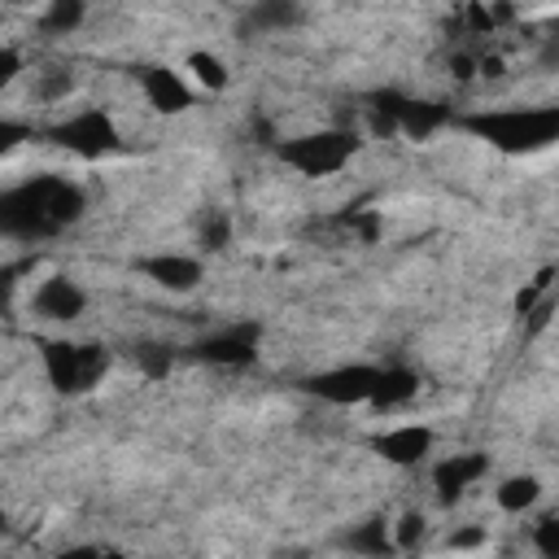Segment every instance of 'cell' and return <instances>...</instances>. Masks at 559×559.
Masks as SVG:
<instances>
[{"mask_svg": "<svg viewBox=\"0 0 559 559\" xmlns=\"http://www.w3.org/2000/svg\"><path fill=\"white\" fill-rule=\"evenodd\" d=\"M87 210V197L79 183L61 175H35L17 188L0 192V236L13 240H44L70 227Z\"/></svg>", "mask_w": 559, "mask_h": 559, "instance_id": "6da1fadb", "label": "cell"}, {"mask_svg": "<svg viewBox=\"0 0 559 559\" xmlns=\"http://www.w3.org/2000/svg\"><path fill=\"white\" fill-rule=\"evenodd\" d=\"M459 127H467L472 135L489 140L502 153H537L550 148L559 140V109L542 105V109H485V114H463Z\"/></svg>", "mask_w": 559, "mask_h": 559, "instance_id": "7a4b0ae2", "label": "cell"}, {"mask_svg": "<svg viewBox=\"0 0 559 559\" xmlns=\"http://www.w3.org/2000/svg\"><path fill=\"white\" fill-rule=\"evenodd\" d=\"M367 118H371V131H384V135H389V131H406V135L424 140V135H432L437 127L450 122V109L384 87V92H371V96H367Z\"/></svg>", "mask_w": 559, "mask_h": 559, "instance_id": "3957f363", "label": "cell"}, {"mask_svg": "<svg viewBox=\"0 0 559 559\" xmlns=\"http://www.w3.org/2000/svg\"><path fill=\"white\" fill-rule=\"evenodd\" d=\"M275 153H280V162H288V166L301 170V175H336V170L358 153V135L345 131V127L310 131V135L284 140Z\"/></svg>", "mask_w": 559, "mask_h": 559, "instance_id": "277c9868", "label": "cell"}, {"mask_svg": "<svg viewBox=\"0 0 559 559\" xmlns=\"http://www.w3.org/2000/svg\"><path fill=\"white\" fill-rule=\"evenodd\" d=\"M105 349L96 345H70V341H48L44 345V371L57 393H83L100 380L105 371Z\"/></svg>", "mask_w": 559, "mask_h": 559, "instance_id": "5b68a950", "label": "cell"}, {"mask_svg": "<svg viewBox=\"0 0 559 559\" xmlns=\"http://www.w3.org/2000/svg\"><path fill=\"white\" fill-rule=\"evenodd\" d=\"M48 135H52V144H61V148H70L79 157H105V153H114L122 144L118 127H114V118L105 109H83V114L57 122Z\"/></svg>", "mask_w": 559, "mask_h": 559, "instance_id": "8992f818", "label": "cell"}, {"mask_svg": "<svg viewBox=\"0 0 559 559\" xmlns=\"http://www.w3.org/2000/svg\"><path fill=\"white\" fill-rule=\"evenodd\" d=\"M376 376L380 367H367V362H354V367H332V371H319L310 376L301 389L319 402H332V406H358V402H371L376 393Z\"/></svg>", "mask_w": 559, "mask_h": 559, "instance_id": "52a82bcc", "label": "cell"}, {"mask_svg": "<svg viewBox=\"0 0 559 559\" xmlns=\"http://www.w3.org/2000/svg\"><path fill=\"white\" fill-rule=\"evenodd\" d=\"M258 336L262 328L258 323H231L223 332H210L192 345V358L210 362V367H249L253 354H258Z\"/></svg>", "mask_w": 559, "mask_h": 559, "instance_id": "ba28073f", "label": "cell"}, {"mask_svg": "<svg viewBox=\"0 0 559 559\" xmlns=\"http://www.w3.org/2000/svg\"><path fill=\"white\" fill-rule=\"evenodd\" d=\"M135 74H140V87H144V96H148V105L157 114H183L192 105V87L179 79V70H170V66H140Z\"/></svg>", "mask_w": 559, "mask_h": 559, "instance_id": "9c48e42d", "label": "cell"}, {"mask_svg": "<svg viewBox=\"0 0 559 559\" xmlns=\"http://www.w3.org/2000/svg\"><path fill=\"white\" fill-rule=\"evenodd\" d=\"M83 306H87V293H83L70 275H48V280L35 288V310H39L44 319H52V323L79 319Z\"/></svg>", "mask_w": 559, "mask_h": 559, "instance_id": "30bf717a", "label": "cell"}, {"mask_svg": "<svg viewBox=\"0 0 559 559\" xmlns=\"http://www.w3.org/2000/svg\"><path fill=\"white\" fill-rule=\"evenodd\" d=\"M489 472V459L485 454H450V459H441L437 467H432V485H437V498L441 502H454L463 489H472L480 476Z\"/></svg>", "mask_w": 559, "mask_h": 559, "instance_id": "8fae6325", "label": "cell"}, {"mask_svg": "<svg viewBox=\"0 0 559 559\" xmlns=\"http://www.w3.org/2000/svg\"><path fill=\"white\" fill-rule=\"evenodd\" d=\"M140 271H144L153 284L170 288V293H192V288L201 284V262L188 258V253H157V258H144Z\"/></svg>", "mask_w": 559, "mask_h": 559, "instance_id": "7c38bea8", "label": "cell"}, {"mask_svg": "<svg viewBox=\"0 0 559 559\" xmlns=\"http://www.w3.org/2000/svg\"><path fill=\"white\" fill-rule=\"evenodd\" d=\"M428 450H432V432L424 424H402V428H389V432L376 437V454H384L397 467L419 463Z\"/></svg>", "mask_w": 559, "mask_h": 559, "instance_id": "4fadbf2b", "label": "cell"}, {"mask_svg": "<svg viewBox=\"0 0 559 559\" xmlns=\"http://www.w3.org/2000/svg\"><path fill=\"white\" fill-rule=\"evenodd\" d=\"M345 546L354 550V555H362V559H389L397 546H393V528H389V520L384 515H371V520H362L358 528H349L345 533Z\"/></svg>", "mask_w": 559, "mask_h": 559, "instance_id": "5bb4252c", "label": "cell"}, {"mask_svg": "<svg viewBox=\"0 0 559 559\" xmlns=\"http://www.w3.org/2000/svg\"><path fill=\"white\" fill-rule=\"evenodd\" d=\"M419 393V376L411 367H380L376 376V393H371V406L389 411V406H402Z\"/></svg>", "mask_w": 559, "mask_h": 559, "instance_id": "9a60e30c", "label": "cell"}, {"mask_svg": "<svg viewBox=\"0 0 559 559\" xmlns=\"http://www.w3.org/2000/svg\"><path fill=\"white\" fill-rule=\"evenodd\" d=\"M297 22H301V9L293 0H262V4H253L245 13V26L249 31H288Z\"/></svg>", "mask_w": 559, "mask_h": 559, "instance_id": "2e32d148", "label": "cell"}, {"mask_svg": "<svg viewBox=\"0 0 559 559\" xmlns=\"http://www.w3.org/2000/svg\"><path fill=\"white\" fill-rule=\"evenodd\" d=\"M537 493H542V485H537L533 476H511V480H502V489H498V507H502V511H524V507L537 502Z\"/></svg>", "mask_w": 559, "mask_h": 559, "instance_id": "e0dca14e", "label": "cell"}, {"mask_svg": "<svg viewBox=\"0 0 559 559\" xmlns=\"http://www.w3.org/2000/svg\"><path fill=\"white\" fill-rule=\"evenodd\" d=\"M83 4L79 0H57V4H48L44 9V31H57V35H66V31H74L79 22H83Z\"/></svg>", "mask_w": 559, "mask_h": 559, "instance_id": "ac0fdd59", "label": "cell"}, {"mask_svg": "<svg viewBox=\"0 0 559 559\" xmlns=\"http://www.w3.org/2000/svg\"><path fill=\"white\" fill-rule=\"evenodd\" d=\"M188 70H192V74H197V83H205L210 92L227 87V66H223L214 52H192V57H188Z\"/></svg>", "mask_w": 559, "mask_h": 559, "instance_id": "d6986e66", "label": "cell"}, {"mask_svg": "<svg viewBox=\"0 0 559 559\" xmlns=\"http://www.w3.org/2000/svg\"><path fill=\"white\" fill-rule=\"evenodd\" d=\"M135 362H140V371H148V376H166V371L175 367V349H166V345H157V341H140V345H135Z\"/></svg>", "mask_w": 559, "mask_h": 559, "instance_id": "ffe728a7", "label": "cell"}, {"mask_svg": "<svg viewBox=\"0 0 559 559\" xmlns=\"http://www.w3.org/2000/svg\"><path fill=\"white\" fill-rule=\"evenodd\" d=\"M393 528V546L397 550H415L419 542H424V515L419 511H406L397 524H389Z\"/></svg>", "mask_w": 559, "mask_h": 559, "instance_id": "44dd1931", "label": "cell"}, {"mask_svg": "<svg viewBox=\"0 0 559 559\" xmlns=\"http://www.w3.org/2000/svg\"><path fill=\"white\" fill-rule=\"evenodd\" d=\"M533 542H537L542 559H559V520L555 515H542L537 528H533Z\"/></svg>", "mask_w": 559, "mask_h": 559, "instance_id": "7402d4cb", "label": "cell"}, {"mask_svg": "<svg viewBox=\"0 0 559 559\" xmlns=\"http://www.w3.org/2000/svg\"><path fill=\"white\" fill-rule=\"evenodd\" d=\"M227 214H210L205 223H201V245L205 249H227Z\"/></svg>", "mask_w": 559, "mask_h": 559, "instance_id": "603a6c76", "label": "cell"}, {"mask_svg": "<svg viewBox=\"0 0 559 559\" xmlns=\"http://www.w3.org/2000/svg\"><path fill=\"white\" fill-rule=\"evenodd\" d=\"M35 266V258H17V262H9V266H0V301H9V293L17 288V280L26 275Z\"/></svg>", "mask_w": 559, "mask_h": 559, "instance_id": "cb8c5ba5", "label": "cell"}, {"mask_svg": "<svg viewBox=\"0 0 559 559\" xmlns=\"http://www.w3.org/2000/svg\"><path fill=\"white\" fill-rule=\"evenodd\" d=\"M22 140H31V127L26 122H13V118H0V157L13 153Z\"/></svg>", "mask_w": 559, "mask_h": 559, "instance_id": "d4e9b609", "label": "cell"}, {"mask_svg": "<svg viewBox=\"0 0 559 559\" xmlns=\"http://www.w3.org/2000/svg\"><path fill=\"white\" fill-rule=\"evenodd\" d=\"M70 83H74V79H70V70H48V74H44V83H39V96H44V100H57V96H66V92H70Z\"/></svg>", "mask_w": 559, "mask_h": 559, "instance_id": "484cf974", "label": "cell"}, {"mask_svg": "<svg viewBox=\"0 0 559 559\" xmlns=\"http://www.w3.org/2000/svg\"><path fill=\"white\" fill-rule=\"evenodd\" d=\"M17 70H22V52H17V48H0V87L13 83Z\"/></svg>", "mask_w": 559, "mask_h": 559, "instance_id": "4316f807", "label": "cell"}, {"mask_svg": "<svg viewBox=\"0 0 559 559\" xmlns=\"http://www.w3.org/2000/svg\"><path fill=\"white\" fill-rule=\"evenodd\" d=\"M52 559H118V555L96 550V546H70V550H61V555H52Z\"/></svg>", "mask_w": 559, "mask_h": 559, "instance_id": "83f0119b", "label": "cell"}, {"mask_svg": "<svg viewBox=\"0 0 559 559\" xmlns=\"http://www.w3.org/2000/svg\"><path fill=\"white\" fill-rule=\"evenodd\" d=\"M476 542H485V528H467V533H454V537H450L454 550H467V546H476Z\"/></svg>", "mask_w": 559, "mask_h": 559, "instance_id": "f1b7e54d", "label": "cell"}, {"mask_svg": "<svg viewBox=\"0 0 559 559\" xmlns=\"http://www.w3.org/2000/svg\"><path fill=\"white\" fill-rule=\"evenodd\" d=\"M533 314V323H528V332H537V328H546V319H550V297L537 306V310H528Z\"/></svg>", "mask_w": 559, "mask_h": 559, "instance_id": "f546056e", "label": "cell"}, {"mask_svg": "<svg viewBox=\"0 0 559 559\" xmlns=\"http://www.w3.org/2000/svg\"><path fill=\"white\" fill-rule=\"evenodd\" d=\"M0 533H4V511H0Z\"/></svg>", "mask_w": 559, "mask_h": 559, "instance_id": "4dcf8cb0", "label": "cell"}]
</instances>
